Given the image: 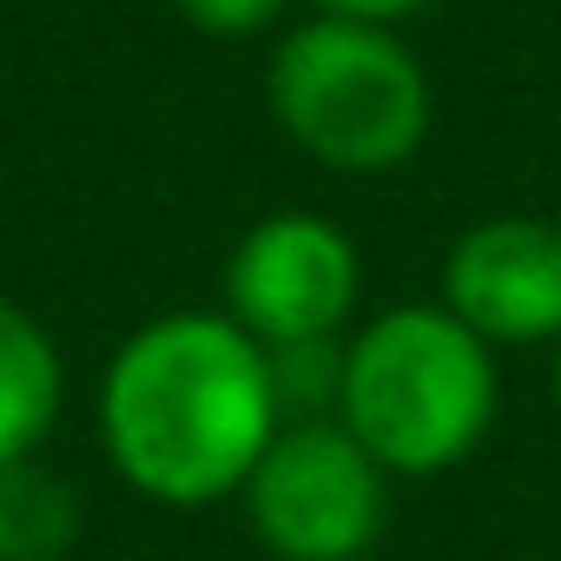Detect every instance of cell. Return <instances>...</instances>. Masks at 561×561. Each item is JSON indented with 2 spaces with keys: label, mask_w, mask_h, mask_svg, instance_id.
I'll list each match as a JSON object with an SVG mask.
<instances>
[{
  "label": "cell",
  "mask_w": 561,
  "mask_h": 561,
  "mask_svg": "<svg viewBox=\"0 0 561 561\" xmlns=\"http://www.w3.org/2000/svg\"><path fill=\"white\" fill-rule=\"evenodd\" d=\"M285 430L271 351L225 311H165L139 324L100 377V443L113 469L165 508L244 495Z\"/></svg>",
  "instance_id": "obj_1"
},
{
  "label": "cell",
  "mask_w": 561,
  "mask_h": 561,
  "mask_svg": "<svg viewBox=\"0 0 561 561\" xmlns=\"http://www.w3.org/2000/svg\"><path fill=\"white\" fill-rule=\"evenodd\" d=\"M337 423L383 476H443L495 423V351L443 305H397L351 337Z\"/></svg>",
  "instance_id": "obj_2"
},
{
  "label": "cell",
  "mask_w": 561,
  "mask_h": 561,
  "mask_svg": "<svg viewBox=\"0 0 561 561\" xmlns=\"http://www.w3.org/2000/svg\"><path fill=\"white\" fill-rule=\"evenodd\" d=\"M271 119L331 172H390L430 133V73L390 34L364 21H305L271 47Z\"/></svg>",
  "instance_id": "obj_3"
},
{
  "label": "cell",
  "mask_w": 561,
  "mask_h": 561,
  "mask_svg": "<svg viewBox=\"0 0 561 561\" xmlns=\"http://www.w3.org/2000/svg\"><path fill=\"white\" fill-rule=\"evenodd\" d=\"M244 515L277 561H364L390 515V476L337 416L285 423L244 482Z\"/></svg>",
  "instance_id": "obj_4"
},
{
  "label": "cell",
  "mask_w": 561,
  "mask_h": 561,
  "mask_svg": "<svg viewBox=\"0 0 561 561\" xmlns=\"http://www.w3.org/2000/svg\"><path fill=\"white\" fill-rule=\"evenodd\" d=\"M357 244L318 211L257 218L225 257V318L264 351L337 344L357 311Z\"/></svg>",
  "instance_id": "obj_5"
},
{
  "label": "cell",
  "mask_w": 561,
  "mask_h": 561,
  "mask_svg": "<svg viewBox=\"0 0 561 561\" xmlns=\"http://www.w3.org/2000/svg\"><path fill=\"white\" fill-rule=\"evenodd\" d=\"M443 311L495 344L561 337V225L482 218L443 257Z\"/></svg>",
  "instance_id": "obj_6"
},
{
  "label": "cell",
  "mask_w": 561,
  "mask_h": 561,
  "mask_svg": "<svg viewBox=\"0 0 561 561\" xmlns=\"http://www.w3.org/2000/svg\"><path fill=\"white\" fill-rule=\"evenodd\" d=\"M60 397L67 370L54 337L34 324V311L0 298V469L27 462L47 443V430L60 423Z\"/></svg>",
  "instance_id": "obj_7"
},
{
  "label": "cell",
  "mask_w": 561,
  "mask_h": 561,
  "mask_svg": "<svg viewBox=\"0 0 561 561\" xmlns=\"http://www.w3.org/2000/svg\"><path fill=\"white\" fill-rule=\"evenodd\" d=\"M80 535V495L47 462L0 469V561H60Z\"/></svg>",
  "instance_id": "obj_8"
},
{
  "label": "cell",
  "mask_w": 561,
  "mask_h": 561,
  "mask_svg": "<svg viewBox=\"0 0 561 561\" xmlns=\"http://www.w3.org/2000/svg\"><path fill=\"white\" fill-rule=\"evenodd\" d=\"M172 8H179V21H192L211 41H244V34H264L285 21L291 0H172Z\"/></svg>",
  "instance_id": "obj_9"
},
{
  "label": "cell",
  "mask_w": 561,
  "mask_h": 561,
  "mask_svg": "<svg viewBox=\"0 0 561 561\" xmlns=\"http://www.w3.org/2000/svg\"><path fill=\"white\" fill-rule=\"evenodd\" d=\"M318 8H324L331 21H364V27H390V21H403V14H416V8H430V0H318Z\"/></svg>",
  "instance_id": "obj_10"
},
{
  "label": "cell",
  "mask_w": 561,
  "mask_h": 561,
  "mask_svg": "<svg viewBox=\"0 0 561 561\" xmlns=\"http://www.w3.org/2000/svg\"><path fill=\"white\" fill-rule=\"evenodd\" d=\"M554 403H561V337H554Z\"/></svg>",
  "instance_id": "obj_11"
},
{
  "label": "cell",
  "mask_w": 561,
  "mask_h": 561,
  "mask_svg": "<svg viewBox=\"0 0 561 561\" xmlns=\"http://www.w3.org/2000/svg\"><path fill=\"white\" fill-rule=\"evenodd\" d=\"M554 225H561V218H554Z\"/></svg>",
  "instance_id": "obj_12"
}]
</instances>
